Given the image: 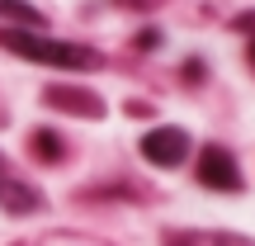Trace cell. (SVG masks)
<instances>
[{"label": "cell", "mask_w": 255, "mask_h": 246, "mask_svg": "<svg viewBox=\"0 0 255 246\" xmlns=\"http://www.w3.org/2000/svg\"><path fill=\"white\" fill-rule=\"evenodd\" d=\"M0 43L9 52L28 57V62H43V66H66V71H85V66H100V52L90 47H76V43H57V38H43V33H0Z\"/></svg>", "instance_id": "1"}, {"label": "cell", "mask_w": 255, "mask_h": 246, "mask_svg": "<svg viewBox=\"0 0 255 246\" xmlns=\"http://www.w3.org/2000/svg\"><path fill=\"white\" fill-rule=\"evenodd\" d=\"M142 156L151 166H180L189 156V133L184 128H151L142 137Z\"/></svg>", "instance_id": "2"}, {"label": "cell", "mask_w": 255, "mask_h": 246, "mask_svg": "<svg viewBox=\"0 0 255 246\" xmlns=\"http://www.w3.org/2000/svg\"><path fill=\"white\" fill-rule=\"evenodd\" d=\"M199 185H208V190H241V171L237 161H232L227 147H203L199 152Z\"/></svg>", "instance_id": "3"}, {"label": "cell", "mask_w": 255, "mask_h": 246, "mask_svg": "<svg viewBox=\"0 0 255 246\" xmlns=\"http://www.w3.org/2000/svg\"><path fill=\"white\" fill-rule=\"evenodd\" d=\"M0 204H9L14 213H28V209H38V194L24 190L19 180H0Z\"/></svg>", "instance_id": "4"}, {"label": "cell", "mask_w": 255, "mask_h": 246, "mask_svg": "<svg viewBox=\"0 0 255 246\" xmlns=\"http://www.w3.org/2000/svg\"><path fill=\"white\" fill-rule=\"evenodd\" d=\"M0 19H19V24H43V14H38L33 5H24V0H0Z\"/></svg>", "instance_id": "5"}, {"label": "cell", "mask_w": 255, "mask_h": 246, "mask_svg": "<svg viewBox=\"0 0 255 246\" xmlns=\"http://www.w3.org/2000/svg\"><path fill=\"white\" fill-rule=\"evenodd\" d=\"M33 152L43 156V161H57V156H62V142H57L52 133H33Z\"/></svg>", "instance_id": "6"}, {"label": "cell", "mask_w": 255, "mask_h": 246, "mask_svg": "<svg viewBox=\"0 0 255 246\" xmlns=\"http://www.w3.org/2000/svg\"><path fill=\"white\" fill-rule=\"evenodd\" d=\"M251 57H255V47H251Z\"/></svg>", "instance_id": "7"}]
</instances>
